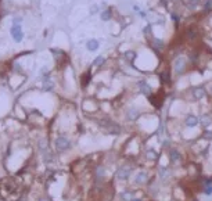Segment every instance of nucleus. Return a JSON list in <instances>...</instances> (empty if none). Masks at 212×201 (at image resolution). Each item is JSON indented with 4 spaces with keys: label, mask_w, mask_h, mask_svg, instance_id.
<instances>
[{
    "label": "nucleus",
    "mask_w": 212,
    "mask_h": 201,
    "mask_svg": "<svg viewBox=\"0 0 212 201\" xmlns=\"http://www.w3.org/2000/svg\"><path fill=\"white\" fill-rule=\"evenodd\" d=\"M54 147L58 153H67L72 148V142L67 136H58L54 142Z\"/></svg>",
    "instance_id": "nucleus-1"
},
{
    "label": "nucleus",
    "mask_w": 212,
    "mask_h": 201,
    "mask_svg": "<svg viewBox=\"0 0 212 201\" xmlns=\"http://www.w3.org/2000/svg\"><path fill=\"white\" fill-rule=\"evenodd\" d=\"M10 35L15 43H21L22 39H24V32H22L21 24H13L10 28Z\"/></svg>",
    "instance_id": "nucleus-2"
},
{
    "label": "nucleus",
    "mask_w": 212,
    "mask_h": 201,
    "mask_svg": "<svg viewBox=\"0 0 212 201\" xmlns=\"http://www.w3.org/2000/svg\"><path fill=\"white\" fill-rule=\"evenodd\" d=\"M132 175V168L130 166H121L118 168L117 173H115V178L118 180H127Z\"/></svg>",
    "instance_id": "nucleus-3"
},
{
    "label": "nucleus",
    "mask_w": 212,
    "mask_h": 201,
    "mask_svg": "<svg viewBox=\"0 0 212 201\" xmlns=\"http://www.w3.org/2000/svg\"><path fill=\"white\" fill-rule=\"evenodd\" d=\"M200 123V118L194 114H187L185 118V125L187 128H196Z\"/></svg>",
    "instance_id": "nucleus-4"
},
{
    "label": "nucleus",
    "mask_w": 212,
    "mask_h": 201,
    "mask_svg": "<svg viewBox=\"0 0 212 201\" xmlns=\"http://www.w3.org/2000/svg\"><path fill=\"white\" fill-rule=\"evenodd\" d=\"M173 68H175V72L176 74H182L186 68V58L183 56L180 57H177L175 60V63H173Z\"/></svg>",
    "instance_id": "nucleus-5"
},
{
    "label": "nucleus",
    "mask_w": 212,
    "mask_h": 201,
    "mask_svg": "<svg viewBox=\"0 0 212 201\" xmlns=\"http://www.w3.org/2000/svg\"><path fill=\"white\" fill-rule=\"evenodd\" d=\"M106 130L108 132V135H112V136H118V135H121L122 128L118 125L117 122L111 121L110 123H108V126L106 128Z\"/></svg>",
    "instance_id": "nucleus-6"
},
{
    "label": "nucleus",
    "mask_w": 212,
    "mask_h": 201,
    "mask_svg": "<svg viewBox=\"0 0 212 201\" xmlns=\"http://www.w3.org/2000/svg\"><path fill=\"white\" fill-rule=\"evenodd\" d=\"M147 182H149V175H147V172L140 171V172L136 173V176H135V183L136 185L142 186V185H146Z\"/></svg>",
    "instance_id": "nucleus-7"
},
{
    "label": "nucleus",
    "mask_w": 212,
    "mask_h": 201,
    "mask_svg": "<svg viewBox=\"0 0 212 201\" xmlns=\"http://www.w3.org/2000/svg\"><path fill=\"white\" fill-rule=\"evenodd\" d=\"M137 85H139V87H140V92H142L144 96H151V93H153L151 86H150L146 80H139Z\"/></svg>",
    "instance_id": "nucleus-8"
},
{
    "label": "nucleus",
    "mask_w": 212,
    "mask_h": 201,
    "mask_svg": "<svg viewBox=\"0 0 212 201\" xmlns=\"http://www.w3.org/2000/svg\"><path fill=\"white\" fill-rule=\"evenodd\" d=\"M42 89L44 92H51L54 89V80L50 78V76H46V78H43L42 80Z\"/></svg>",
    "instance_id": "nucleus-9"
},
{
    "label": "nucleus",
    "mask_w": 212,
    "mask_h": 201,
    "mask_svg": "<svg viewBox=\"0 0 212 201\" xmlns=\"http://www.w3.org/2000/svg\"><path fill=\"white\" fill-rule=\"evenodd\" d=\"M139 116H140V111H139L137 108L132 107V108H129V110H127V112H126V119H127V121L135 122Z\"/></svg>",
    "instance_id": "nucleus-10"
},
{
    "label": "nucleus",
    "mask_w": 212,
    "mask_h": 201,
    "mask_svg": "<svg viewBox=\"0 0 212 201\" xmlns=\"http://www.w3.org/2000/svg\"><path fill=\"white\" fill-rule=\"evenodd\" d=\"M180 159H182L180 153H179L176 148H170V151H169V161H170V164H177Z\"/></svg>",
    "instance_id": "nucleus-11"
},
{
    "label": "nucleus",
    "mask_w": 212,
    "mask_h": 201,
    "mask_svg": "<svg viewBox=\"0 0 212 201\" xmlns=\"http://www.w3.org/2000/svg\"><path fill=\"white\" fill-rule=\"evenodd\" d=\"M191 95H193V97L194 99H197V100H201V99H204L205 97V95H207V92H205V89L204 87H194V89L191 90Z\"/></svg>",
    "instance_id": "nucleus-12"
},
{
    "label": "nucleus",
    "mask_w": 212,
    "mask_h": 201,
    "mask_svg": "<svg viewBox=\"0 0 212 201\" xmlns=\"http://www.w3.org/2000/svg\"><path fill=\"white\" fill-rule=\"evenodd\" d=\"M99 47H100V43H99V40H97V39H90V40H87V42H86V49H87L89 51H92V53L97 51V50H99Z\"/></svg>",
    "instance_id": "nucleus-13"
},
{
    "label": "nucleus",
    "mask_w": 212,
    "mask_h": 201,
    "mask_svg": "<svg viewBox=\"0 0 212 201\" xmlns=\"http://www.w3.org/2000/svg\"><path fill=\"white\" fill-rule=\"evenodd\" d=\"M200 123H201L204 128H208L212 125V116L208 115V114H204V115L200 116Z\"/></svg>",
    "instance_id": "nucleus-14"
},
{
    "label": "nucleus",
    "mask_w": 212,
    "mask_h": 201,
    "mask_svg": "<svg viewBox=\"0 0 212 201\" xmlns=\"http://www.w3.org/2000/svg\"><path fill=\"white\" fill-rule=\"evenodd\" d=\"M119 197H121L122 201H130V200L135 198V193L130 191V190H125V191H122L121 194H119Z\"/></svg>",
    "instance_id": "nucleus-15"
},
{
    "label": "nucleus",
    "mask_w": 212,
    "mask_h": 201,
    "mask_svg": "<svg viewBox=\"0 0 212 201\" xmlns=\"http://www.w3.org/2000/svg\"><path fill=\"white\" fill-rule=\"evenodd\" d=\"M39 150L42 151V154L43 153H47V151H49V143H47V139H46V138H43V139H40V140H39Z\"/></svg>",
    "instance_id": "nucleus-16"
},
{
    "label": "nucleus",
    "mask_w": 212,
    "mask_h": 201,
    "mask_svg": "<svg viewBox=\"0 0 212 201\" xmlns=\"http://www.w3.org/2000/svg\"><path fill=\"white\" fill-rule=\"evenodd\" d=\"M54 159H56L54 158V154L51 153L50 150H49L47 153H43V161H44L46 164H53Z\"/></svg>",
    "instance_id": "nucleus-17"
},
{
    "label": "nucleus",
    "mask_w": 212,
    "mask_h": 201,
    "mask_svg": "<svg viewBox=\"0 0 212 201\" xmlns=\"http://www.w3.org/2000/svg\"><path fill=\"white\" fill-rule=\"evenodd\" d=\"M158 176H159V179H166L168 176H169V171H168V168L166 166H161L158 169Z\"/></svg>",
    "instance_id": "nucleus-18"
},
{
    "label": "nucleus",
    "mask_w": 212,
    "mask_h": 201,
    "mask_svg": "<svg viewBox=\"0 0 212 201\" xmlns=\"http://www.w3.org/2000/svg\"><path fill=\"white\" fill-rule=\"evenodd\" d=\"M146 157H147V159H150V161H155V159L158 158V154H157V151H155V150L149 148V150H147V153H146Z\"/></svg>",
    "instance_id": "nucleus-19"
},
{
    "label": "nucleus",
    "mask_w": 212,
    "mask_h": 201,
    "mask_svg": "<svg viewBox=\"0 0 212 201\" xmlns=\"http://www.w3.org/2000/svg\"><path fill=\"white\" fill-rule=\"evenodd\" d=\"M111 17H112L111 8H107V10H104V11H103V13L100 14L101 21H108V20H111Z\"/></svg>",
    "instance_id": "nucleus-20"
},
{
    "label": "nucleus",
    "mask_w": 212,
    "mask_h": 201,
    "mask_svg": "<svg viewBox=\"0 0 212 201\" xmlns=\"http://www.w3.org/2000/svg\"><path fill=\"white\" fill-rule=\"evenodd\" d=\"M153 46H154V49H157V50H164L165 43H164V40H161V39H153Z\"/></svg>",
    "instance_id": "nucleus-21"
},
{
    "label": "nucleus",
    "mask_w": 212,
    "mask_h": 201,
    "mask_svg": "<svg viewBox=\"0 0 212 201\" xmlns=\"http://www.w3.org/2000/svg\"><path fill=\"white\" fill-rule=\"evenodd\" d=\"M96 176H97V179L101 180L104 176H106V168H103V166H97L96 168Z\"/></svg>",
    "instance_id": "nucleus-22"
},
{
    "label": "nucleus",
    "mask_w": 212,
    "mask_h": 201,
    "mask_svg": "<svg viewBox=\"0 0 212 201\" xmlns=\"http://www.w3.org/2000/svg\"><path fill=\"white\" fill-rule=\"evenodd\" d=\"M104 63H106V58L103 57V56H99V57L94 58V61H93V65L99 68V67H101V65H103Z\"/></svg>",
    "instance_id": "nucleus-23"
},
{
    "label": "nucleus",
    "mask_w": 212,
    "mask_h": 201,
    "mask_svg": "<svg viewBox=\"0 0 212 201\" xmlns=\"http://www.w3.org/2000/svg\"><path fill=\"white\" fill-rule=\"evenodd\" d=\"M161 79H162V82H165V83H169L170 82V76H169V71H168V69H165V71L161 72Z\"/></svg>",
    "instance_id": "nucleus-24"
},
{
    "label": "nucleus",
    "mask_w": 212,
    "mask_h": 201,
    "mask_svg": "<svg viewBox=\"0 0 212 201\" xmlns=\"http://www.w3.org/2000/svg\"><path fill=\"white\" fill-rule=\"evenodd\" d=\"M125 57H126L129 61H133V60L136 58V53H135L133 50H129V51H126V53H125Z\"/></svg>",
    "instance_id": "nucleus-25"
},
{
    "label": "nucleus",
    "mask_w": 212,
    "mask_h": 201,
    "mask_svg": "<svg viewBox=\"0 0 212 201\" xmlns=\"http://www.w3.org/2000/svg\"><path fill=\"white\" fill-rule=\"evenodd\" d=\"M204 193L207 196H212V185H205L204 186Z\"/></svg>",
    "instance_id": "nucleus-26"
},
{
    "label": "nucleus",
    "mask_w": 212,
    "mask_h": 201,
    "mask_svg": "<svg viewBox=\"0 0 212 201\" xmlns=\"http://www.w3.org/2000/svg\"><path fill=\"white\" fill-rule=\"evenodd\" d=\"M39 74L42 75L43 78L49 76V68H47V67H42V68H40V71H39Z\"/></svg>",
    "instance_id": "nucleus-27"
},
{
    "label": "nucleus",
    "mask_w": 212,
    "mask_h": 201,
    "mask_svg": "<svg viewBox=\"0 0 212 201\" xmlns=\"http://www.w3.org/2000/svg\"><path fill=\"white\" fill-rule=\"evenodd\" d=\"M99 11H100V6L99 4H93L90 7V14H97Z\"/></svg>",
    "instance_id": "nucleus-28"
},
{
    "label": "nucleus",
    "mask_w": 212,
    "mask_h": 201,
    "mask_svg": "<svg viewBox=\"0 0 212 201\" xmlns=\"http://www.w3.org/2000/svg\"><path fill=\"white\" fill-rule=\"evenodd\" d=\"M202 138L205 139V140H212V132L211 130H205V132L202 133Z\"/></svg>",
    "instance_id": "nucleus-29"
},
{
    "label": "nucleus",
    "mask_w": 212,
    "mask_h": 201,
    "mask_svg": "<svg viewBox=\"0 0 212 201\" xmlns=\"http://www.w3.org/2000/svg\"><path fill=\"white\" fill-rule=\"evenodd\" d=\"M187 33H189V39H196V37H197L196 32L191 31V29H189V32H187Z\"/></svg>",
    "instance_id": "nucleus-30"
},
{
    "label": "nucleus",
    "mask_w": 212,
    "mask_h": 201,
    "mask_svg": "<svg viewBox=\"0 0 212 201\" xmlns=\"http://www.w3.org/2000/svg\"><path fill=\"white\" fill-rule=\"evenodd\" d=\"M22 22V17H14V20H13V24H21Z\"/></svg>",
    "instance_id": "nucleus-31"
},
{
    "label": "nucleus",
    "mask_w": 212,
    "mask_h": 201,
    "mask_svg": "<svg viewBox=\"0 0 212 201\" xmlns=\"http://www.w3.org/2000/svg\"><path fill=\"white\" fill-rule=\"evenodd\" d=\"M172 20H173L175 22L179 21V17H177V14H176V13H172Z\"/></svg>",
    "instance_id": "nucleus-32"
},
{
    "label": "nucleus",
    "mask_w": 212,
    "mask_h": 201,
    "mask_svg": "<svg viewBox=\"0 0 212 201\" xmlns=\"http://www.w3.org/2000/svg\"><path fill=\"white\" fill-rule=\"evenodd\" d=\"M191 3H193V4H197V3H198V1H200V0H190Z\"/></svg>",
    "instance_id": "nucleus-33"
},
{
    "label": "nucleus",
    "mask_w": 212,
    "mask_h": 201,
    "mask_svg": "<svg viewBox=\"0 0 212 201\" xmlns=\"http://www.w3.org/2000/svg\"><path fill=\"white\" fill-rule=\"evenodd\" d=\"M130 201H142L140 198H133V200H130Z\"/></svg>",
    "instance_id": "nucleus-34"
},
{
    "label": "nucleus",
    "mask_w": 212,
    "mask_h": 201,
    "mask_svg": "<svg viewBox=\"0 0 212 201\" xmlns=\"http://www.w3.org/2000/svg\"><path fill=\"white\" fill-rule=\"evenodd\" d=\"M40 201H50V200H49V198H42Z\"/></svg>",
    "instance_id": "nucleus-35"
}]
</instances>
